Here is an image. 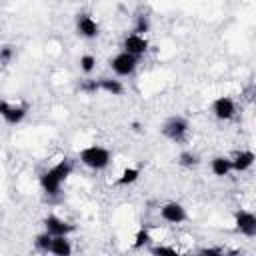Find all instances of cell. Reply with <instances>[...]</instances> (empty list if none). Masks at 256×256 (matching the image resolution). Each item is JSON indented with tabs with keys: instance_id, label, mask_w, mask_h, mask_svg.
I'll return each instance as SVG.
<instances>
[{
	"instance_id": "obj_3",
	"label": "cell",
	"mask_w": 256,
	"mask_h": 256,
	"mask_svg": "<svg viewBox=\"0 0 256 256\" xmlns=\"http://www.w3.org/2000/svg\"><path fill=\"white\" fill-rule=\"evenodd\" d=\"M78 160L90 170H104V168H108V164L112 160V154H110L108 148L92 144V146H86L78 152Z\"/></svg>"
},
{
	"instance_id": "obj_25",
	"label": "cell",
	"mask_w": 256,
	"mask_h": 256,
	"mask_svg": "<svg viewBox=\"0 0 256 256\" xmlns=\"http://www.w3.org/2000/svg\"><path fill=\"white\" fill-rule=\"evenodd\" d=\"M198 254H202V256H220V254H224V248H200L198 250Z\"/></svg>"
},
{
	"instance_id": "obj_4",
	"label": "cell",
	"mask_w": 256,
	"mask_h": 256,
	"mask_svg": "<svg viewBox=\"0 0 256 256\" xmlns=\"http://www.w3.org/2000/svg\"><path fill=\"white\" fill-rule=\"evenodd\" d=\"M110 70L116 74V76H132L134 74V70H136V66H138V58L136 56H132V54H128V52H118L116 56H112L110 58Z\"/></svg>"
},
{
	"instance_id": "obj_8",
	"label": "cell",
	"mask_w": 256,
	"mask_h": 256,
	"mask_svg": "<svg viewBox=\"0 0 256 256\" xmlns=\"http://www.w3.org/2000/svg\"><path fill=\"white\" fill-rule=\"evenodd\" d=\"M160 218L168 224H182V222H186L188 214L180 202H164L160 206Z\"/></svg>"
},
{
	"instance_id": "obj_9",
	"label": "cell",
	"mask_w": 256,
	"mask_h": 256,
	"mask_svg": "<svg viewBox=\"0 0 256 256\" xmlns=\"http://www.w3.org/2000/svg\"><path fill=\"white\" fill-rule=\"evenodd\" d=\"M42 224H44V230L48 234H52V236H68V234L74 232V226L68 220H64V218H60L56 214H48L42 220Z\"/></svg>"
},
{
	"instance_id": "obj_23",
	"label": "cell",
	"mask_w": 256,
	"mask_h": 256,
	"mask_svg": "<svg viewBox=\"0 0 256 256\" xmlns=\"http://www.w3.org/2000/svg\"><path fill=\"white\" fill-rule=\"evenodd\" d=\"M14 46H10V44H4L2 48H0V64L2 66H6V64H10L12 62V58H14Z\"/></svg>"
},
{
	"instance_id": "obj_5",
	"label": "cell",
	"mask_w": 256,
	"mask_h": 256,
	"mask_svg": "<svg viewBox=\"0 0 256 256\" xmlns=\"http://www.w3.org/2000/svg\"><path fill=\"white\" fill-rule=\"evenodd\" d=\"M28 114V106L26 104H12L8 100H0V118L10 124V126H16L20 124Z\"/></svg>"
},
{
	"instance_id": "obj_22",
	"label": "cell",
	"mask_w": 256,
	"mask_h": 256,
	"mask_svg": "<svg viewBox=\"0 0 256 256\" xmlns=\"http://www.w3.org/2000/svg\"><path fill=\"white\" fill-rule=\"evenodd\" d=\"M148 248H150V252H152L154 256H176V254H178L176 248H172V246H164V244L148 246Z\"/></svg>"
},
{
	"instance_id": "obj_18",
	"label": "cell",
	"mask_w": 256,
	"mask_h": 256,
	"mask_svg": "<svg viewBox=\"0 0 256 256\" xmlns=\"http://www.w3.org/2000/svg\"><path fill=\"white\" fill-rule=\"evenodd\" d=\"M152 242V236H150V230L146 226H142L136 234H134V242H132V248L140 250V248H148Z\"/></svg>"
},
{
	"instance_id": "obj_15",
	"label": "cell",
	"mask_w": 256,
	"mask_h": 256,
	"mask_svg": "<svg viewBox=\"0 0 256 256\" xmlns=\"http://www.w3.org/2000/svg\"><path fill=\"white\" fill-rule=\"evenodd\" d=\"M210 170H212V174L218 176V178L228 176V174L232 172L230 158H228V156H214V158L210 160Z\"/></svg>"
},
{
	"instance_id": "obj_7",
	"label": "cell",
	"mask_w": 256,
	"mask_h": 256,
	"mask_svg": "<svg viewBox=\"0 0 256 256\" xmlns=\"http://www.w3.org/2000/svg\"><path fill=\"white\" fill-rule=\"evenodd\" d=\"M76 32H78V36H82L86 40H94L100 34V26L90 14L80 12V14H76Z\"/></svg>"
},
{
	"instance_id": "obj_21",
	"label": "cell",
	"mask_w": 256,
	"mask_h": 256,
	"mask_svg": "<svg viewBox=\"0 0 256 256\" xmlns=\"http://www.w3.org/2000/svg\"><path fill=\"white\" fill-rule=\"evenodd\" d=\"M148 30H150V18H148L146 14H138L132 32H136V34H146Z\"/></svg>"
},
{
	"instance_id": "obj_1",
	"label": "cell",
	"mask_w": 256,
	"mask_h": 256,
	"mask_svg": "<svg viewBox=\"0 0 256 256\" xmlns=\"http://www.w3.org/2000/svg\"><path fill=\"white\" fill-rule=\"evenodd\" d=\"M72 160L70 158H62L60 162H56L54 166H50L48 170L42 172L40 176V186L44 190L46 196H58L62 184L68 180V176L72 174Z\"/></svg>"
},
{
	"instance_id": "obj_13",
	"label": "cell",
	"mask_w": 256,
	"mask_h": 256,
	"mask_svg": "<svg viewBox=\"0 0 256 256\" xmlns=\"http://www.w3.org/2000/svg\"><path fill=\"white\" fill-rule=\"evenodd\" d=\"M48 252L54 254V256H70L72 254V244H70L68 236H52Z\"/></svg>"
},
{
	"instance_id": "obj_20",
	"label": "cell",
	"mask_w": 256,
	"mask_h": 256,
	"mask_svg": "<svg viewBox=\"0 0 256 256\" xmlns=\"http://www.w3.org/2000/svg\"><path fill=\"white\" fill-rule=\"evenodd\" d=\"M78 64H80V70H82L84 74H92L94 68H96V58H94L92 54H82Z\"/></svg>"
},
{
	"instance_id": "obj_19",
	"label": "cell",
	"mask_w": 256,
	"mask_h": 256,
	"mask_svg": "<svg viewBox=\"0 0 256 256\" xmlns=\"http://www.w3.org/2000/svg\"><path fill=\"white\" fill-rule=\"evenodd\" d=\"M50 242H52V234H48V232L44 230V232L36 234V238H34V248L40 250V252H46V254H48V250H50Z\"/></svg>"
},
{
	"instance_id": "obj_17",
	"label": "cell",
	"mask_w": 256,
	"mask_h": 256,
	"mask_svg": "<svg viewBox=\"0 0 256 256\" xmlns=\"http://www.w3.org/2000/svg\"><path fill=\"white\" fill-rule=\"evenodd\" d=\"M182 168H194V166H198L200 164V156L196 154V152H192V150H182L180 154H178V160H176Z\"/></svg>"
},
{
	"instance_id": "obj_16",
	"label": "cell",
	"mask_w": 256,
	"mask_h": 256,
	"mask_svg": "<svg viewBox=\"0 0 256 256\" xmlns=\"http://www.w3.org/2000/svg\"><path fill=\"white\" fill-rule=\"evenodd\" d=\"M138 178H140V170L134 168V166H128V168H124V170L120 172V176L116 178V186H130V184L138 182Z\"/></svg>"
},
{
	"instance_id": "obj_11",
	"label": "cell",
	"mask_w": 256,
	"mask_h": 256,
	"mask_svg": "<svg viewBox=\"0 0 256 256\" xmlns=\"http://www.w3.org/2000/svg\"><path fill=\"white\" fill-rule=\"evenodd\" d=\"M212 114L218 120H232L236 116V102L230 96H218L212 102Z\"/></svg>"
},
{
	"instance_id": "obj_12",
	"label": "cell",
	"mask_w": 256,
	"mask_h": 256,
	"mask_svg": "<svg viewBox=\"0 0 256 256\" xmlns=\"http://www.w3.org/2000/svg\"><path fill=\"white\" fill-rule=\"evenodd\" d=\"M256 156L252 150H238L234 152V156L230 158V164H232V172H246L248 168H252Z\"/></svg>"
},
{
	"instance_id": "obj_2",
	"label": "cell",
	"mask_w": 256,
	"mask_h": 256,
	"mask_svg": "<svg viewBox=\"0 0 256 256\" xmlns=\"http://www.w3.org/2000/svg\"><path fill=\"white\" fill-rule=\"evenodd\" d=\"M160 132L170 142L184 144L188 140V134H190V122H188V118H184L180 114H174V116L164 120V124L160 126Z\"/></svg>"
},
{
	"instance_id": "obj_10",
	"label": "cell",
	"mask_w": 256,
	"mask_h": 256,
	"mask_svg": "<svg viewBox=\"0 0 256 256\" xmlns=\"http://www.w3.org/2000/svg\"><path fill=\"white\" fill-rule=\"evenodd\" d=\"M122 50L128 52V54H132V56H136V58H140V56H144L148 52V40H146L144 34L130 32L124 38V42H122Z\"/></svg>"
},
{
	"instance_id": "obj_6",
	"label": "cell",
	"mask_w": 256,
	"mask_h": 256,
	"mask_svg": "<svg viewBox=\"0 0 256 256\" xmlns=\"http://www.w3.org/2000/svg\"><path fill=\"white\" fill-rule=\"evenodd\" d=\"M234 228L236 232H240L246 238H254L256 236V214L250 210H236L234 212Z\"/></svg>"
},
{
	"instance_id": "obj_14",
	"label": "cell",
	"mask_w": 256,
	"mask_h": 256,
	"mask_svg": "<svg viewBox=\"0 0 256 256\" xmlns=\"http://www.w3.org/2000/svg\"><path fill=\"white\" fill-rule=\"evenodd\" d=\"M98 86L102 92L110 94V96H122L124 94V84L116 78H108V76H102L98 78Z\"/></svg>"
},
{
	"instance_id": "obj_24",
	"label": "cell",
	"mask_w": 256,
	"mask_h": 256,
	"mask_svg": "<svg viewBox=\"0 0 256 256\" xmlns=\"http://www.w3.org/2000/svg\"><path fill=\"white\" fill-rule=\"evenodd\" d=\"M80 90L84 92V94H96V92H100V86H98V80H84L82 82V86H80Z\"/></svg>"
}]
</instances>
